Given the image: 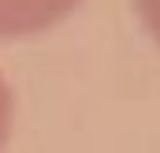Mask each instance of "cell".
Returning <instances> with one entry per match:
<instances>
[{
    "label": "cell",
    "instance_id": "cell-1",
    "mask_svg": "<svg viewBox=\"0 0 160 153\" xmlns=\"http://www.w3.org/2000/svg\"><path fill=\"white\" fill-rule=\"evenodd\" d=\"M82 0H0V38H30L67 19Z\"/></svg>",
    "mask_w": 160,
    "mask_h": 153
},
{
    "label": "cell",
    "instance_id": "cell-2",
    "mask_svg": "<svg viewBox=\"0 0 160 153\" xmlns=\"http://www.w3.org/2000/svg\"><path fill=\"white\" fill-rule=\"evenodd\" d=\"M11 112H15V97H11L8 78L0 75V150H4L8 138H11Z\"/></svg>",
    "mask_w": 160,
    "mask_h": 153
},
{
    "label": "cell",
    "instance_id": "cell-3",
    "mask_svg": "<svg viewBox=\"0 0 160 153\" xmlns=\"http://www.w3.org/2000/svg\"><path fill=\"white\" fill-rule=\"evenodd\" d=\"M134 11H138V19L145 23V30L160 45V0H134Z\"/></svg>",
    "mask_w": 160,
    "mask_h": 153
}]
</instances>
